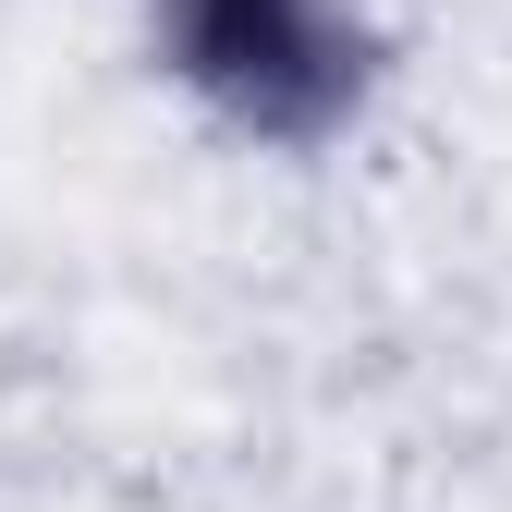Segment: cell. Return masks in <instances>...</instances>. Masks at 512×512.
Masks as SVG:
<instances>
[{"label": "cell", "mask_w": 512, "mask_h": 512, "mask_svg": "<svg viewBox=\"0 0 512 512\" xmlns=\"http://www.w3.org/2000/svg\"><path fill=\"white\" fill-rule=\"evenodd\" d=\"M171 37H183V74L220 86L244 122H317L354 86L330 0H171Z\"/></svg>", "instance_id": "6da1fadb"}]
</instances>
